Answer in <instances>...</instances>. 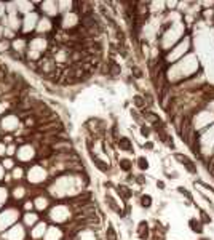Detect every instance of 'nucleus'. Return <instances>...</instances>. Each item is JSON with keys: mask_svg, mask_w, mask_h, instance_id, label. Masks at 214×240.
<instances>
[{"mask_svg": "<svg viewBox=\"0 0 214 240\" xmlns=\"http://www.w3.org/2000/svg\"><path fill=\"white\" fill-rule=\"evenodd\" d=\"M37 23H39V16H37V13H35V11H32V13H29V15H24L21 29H23L24 34H29L34 29H37Z\"/></svg>", "mask_w": 214, "mask_h": 240, "instance_id": "nucleus-1", "label": "nucleus"}, {"mask_svg": "<svg viewBox=\"0 0 214 240\" xmlns=\"http://www.w3.org/2000/svg\"><path fill=\"white\" fill-rule=\"evenodd\" d=\"M29 50H34V51H39L40 54L42 53H45L48 51V48H50V43H48V40L43 39V37H34L31 42H29Z\"/></svg>", "mask_w": 214, "mask_h": 240, "instance_id": "nucleus-2", "label": "nucleus"}, {"mask_svg": "<svg viewBox=\"0 0 214 240\" xmlns=\"http://www.w3.org/2000/svg\"><path fill=\"white\" fill-rule=\"evenodd\" d=\"M18 125H19V117L13 115V114L5 115L2 120H0V128L5 130V131H13V130H16Z\"/></svg>", "mask_w": 214, "mask_h": 240, "instance_id": "nucleus-3", "label": "nucleus"}, {"mask_svg": "<svg viewBox=\"0 0 214 240\" xmlns=\"http://www.w3.org/2000/svg\"><path fill=\"white\" fill-rule=\"evenodd\" d=\"M34 155H35V149H34L31 144H23V146L19 147V151H18V159L23 160V162L31 160Z\"/></svg>", "mask_w": 214, "mask_h": 240, "instance_id": "nucleus-4", "label": "nucleus"}, {"mask_svg": "<svg viewBox=\"0 0 214 240\" xmlns=\"http://www.w3.org/2000/svg\"><path fill=\"white\" fill-rule=\"evenodd\" d=\"M27 47H29V43H27V40L24 37H16L15 40H11V50L15 51V53L24 54Z\"/></svg>", "mask_w": 214, "mask_h": 240, "instance_id": "nucleus-5", "label": "nucleus"}, {"mask_svg": "<svg viewBox=\"0 0 214 240\" xmlns=\"http://www.w3.org/2000/svg\"><path fill=\"white\" fill-rule=\"evenodd\" d=\"M21 26H23V19L19 18L18 13H15V15H6V26L5 27H10L11 31H19L21 29Z\"/></svg>", "mask_w": 214, "mask_h": 240, "instance_id": "nucleus-6", "label": "nucleus"}, {"mask_svg": "<svg viewBox=\"0 0 214 240\" xmlns=\"http://www.w3.org/2000/svg\"><path fill=\"white\" fill-rule=\"evenodd\" d=\"M16 215H18L16 210H8L6 213H2V216H0V229H5V226H8L10 223L15 221Z\"/></svg>", "mask_w": 214, "mask_h": 240, "instance_id": "nucleus-7", "label": "nucleus"}, {"mask_svg": "<svg viewBox=\"0 0 214 240\" xmlns=\"http://www.w3.org/2000/svg\"><path fill=\"white\" fill-rule=\"evenodd\" d=\"M51 29H53V23L48 18H40L39 19V23H37V32L45 34V32H50Z\"/></svg>", "mask_w": 214, "mask_h": 240, "instance_id": "nucleus-8", "label": "nucleus"}, {"mask_svg": "<svg viewBox=\"0 0 214 240\" xmlns=\"http://www.w3.org/2000/svg\"><path fill=\"white\" fill-rule=\"evenodd\" d=\"M10 240H23L24 238V229H23V226H15L11 231H10V235H8Z\"/></svg>", "mask_w": 214, "mask_h": 240, "instance_id": "nucleus-9", "label": "nucleus"}, {"mask_svg": "<svg viewBox=\"0 0 214 240\" xmlns=\"http://www.w3.org/2000/svg\"><path fill=\"white\" fill-rule=\"evenodd\" d=\"M34 5H35V3H31V2H16L18 13H24V15H29V13L34 11Z\"/></svg>", "mask_w": 214, "mask_h": 240, "instance_id": "nucleus-10", "label": "nucleus"}, {"mask_svg": "<svg viewBox=\"0 0 214 240\" xmlns=\"http://www.w3.org/2000/svg\"><path fill=\"white\" fill-rule=\"evenodd\" d=\"M42 11H45L46 15H56L58 13V3H54V2L42 3Z\"/></svg>", "mask_w": 214, "mask_h": 240, "instance_id": "nucleus-11", "label": "nucleus"}, {"mask_svg": "<svg viewBox=\"0 0 214 240\" xmlns=\"http://www.w3.org/2000/svg\"><path fill=\"white\" fill-rule=\"evenodd\" d=\"M176 159H177V160H181L182 163L185 165V168H187V170H189L190 173H197V167L194 165V162H192L190 159H187V157H182L181 154H177V155H176Z\"/></svg>", "mask_w": 214, "mask_h": 240, "instance_id": "nucleus-12", "label": "nucleus"}, {"mask_svg": "<svg viewBox=\"0 0 214 240\" xmlns=\"http://www.w3.org/2000/svg\"><path fill=\"white\" fill-rule=\"evenodd\" d=\"M118 147L122 151H126V152H133V144L130 138H120L118 139Z\"/></svg>", "mask_w": 214, "mask_h": 240, "instance_id": "nucleus-13", "label": "nucleus"}, {"mask_svg": "<svg viewBox=\"0 0 214 240\" xmlns=\"http://www.w3.org/2000/svg\"><path fill=\"white\" fill-rule=\"evenodd\" d=\"M45 229H46V224L45 223H39L37 226H35V229L32 231V237L34 238L42 237V235H43V232H45Z\"/></svg>", "mask_w": 214, "mask_h": 240, "instance_id": "nucleus-14", "label": "nucleus"}, {"mask_svg": "<svg viewBox=\"0 0 214 240\" xmlns=\"http://www.w3.org/2000/svg\"><path fill=\"white\" fill-rule=\"evenodd\" d=\"M35 207H37L39 210H45L48 207V199L43 195H39L37 199H35Z\"/></svg>", "mask_w": 214, "mask_h": 240, "instance_id": "nucleus-15", "label": "nucleus"}, {"mask_svg": "<svg viewBox=\"0 0 214 240\" xmlns=\"http://www.w3.org/2000/svg\"><path fill=\"white\" fill-rule=\"evenodd\" d=\"M117 192L123 197V199H130V197L133 195V190L130 187H126V186H118L117 187Z\"/></svg>", "mask_w": 214, "mask_h": 240, "instance_id": "nucleus-16", "label": "nucleus"}, {"mask_svg": "<svg viewBox=\"0 0 214 240\" xmlns=\"http://www.w3.org/2000/svg\"><path fill=\"white\" fill-rule=\"evenodd\" d=\"M138 234H139V237H141L142 240H146V238H147V234H149V226H147V223L142 221V223L139 224Z\"/></svg>", "mask_w": 214, "mask_h": 240, "instance_id": "nucleus-17", "label": "nucleus"}, {"mask_svg": "<svg viewBox=\"0 0 214 240\" xmlns=\"http://www.w3.org/2000/svg\"><path fill=\"white\" fill-rule=\"evenodd\" d=\"M26 192H27V189L24 186H16L13 189V197H15V199H23L26 195Z\"/></svg>", "mask_w": 214, "mask_h": 240, "instance_id": "nucleus-18", "label": "nucleus"}, {"mask_svg": "<svg viewBox=\"0 0 214 240\" xmlns=\"http://www.w3.org/2000/svg\"><path fill=\"white\" fill-rule=\"evenodd\" d=\"M11 178L13 179H23L24 178V168L23 167H15L13 168V173H11Z\"/></svg>", "mask_w": 214, "mask_h": 240, "instance_id": "nucleus-19", "label": "nucleus"}, {"mask_svg": "<svg viewBox=\"0 0 214 240\" xmlns=\"http://www.w3.org/2000/svg\"><path fill=\"white\" fill-rule=\"evenodd\" d=\"M107 64H109V74H110V75H118V74H120V66H118L113 59H110Z\"/></svg>", "mask_w": 214, "mask_h": 240, "instance_id": "nucleus-20", "label": "nucleus"}, {"mask_svg": "<svg viewBox=\"0 0 214 240\" xmlns=\"http://www.w3.org/2000/svg\"><path fill=\"white\" fill-rule=\"evenodd\" d=\"M37 219H39V216L35 215V213H31V211H29V213H26V215H24V223H26L27 226H32V224H35V223H37Z\"/></svg>", "mask_w": 214, "mask_h": 240, "instance_id": "nucleus-21", "label": "nucleus"}, {"mask_svg": "<svg viewBox=\"0 0 214 240\" xmlns=\"http://www.w3.org/2000/svg\"><path fill=\"white\" fill-rule=\"evenodd\" d=\"M93 159H94V165L99 168V170H102V171H109V165L105 163V162H102V160H99V159H96L94 155H93Z\"/></svg>", "mask_w": 214, "mask_h": 240, "instance_id": "nucleus-22", "label": "nucleus"}, {"mask_svg": "<svg viewBox=\"0 0 214 240\" xmlns=\"http://www.w3.org/2000/svg\"><path fill=\"white\" fill-rule=\"evenodd\" d=\"M10 50H11V42L0 39V51H10Z\"/></svg>", "mask_w": 214, "mask_h": 240, "instance_id": "nucleus-23", "label": "nucleus"}, {"mask_svg": "<svg viewBox=\"0 0 214 240\" xmlns=\"http://www.w3.org/2000/svg\"><path fill=\"white\" fill-rule=\"evenodd\" d=\"M142 115H144V118H146V120H149L150 123H157V122H160V118L157 117V115L153 114V112H144Z\"/></svg>", "mask_w": 214, "mask_h": 240, "instance_id": "nucleus-24", "label": "nucleus"}, {"mask_svg": "<svg viewBox=\"0 0 214 240\" xmlns=\"http://www.w3.org/2000/svg\"><path fill=\"white\" fill-rule=\"evenodd\" d=\"M2 167L5 168V170H13V168H15V162H13L11 157H8V159H5L2 162Z\"/></svg>", "mask_w": 214, "mask_h": 240, "instance_id": "nucleus-25", "label": "nucleus"}, {"mask_svg": "<svg viewBox=\"0 0 214 240\" xmlns=\"http://www.w3.org/2000/svg\"><path fill=\"white\" fill-rule=\"evenodd\" d=\"M141 205L146 207V208H149V207L152 205V197H150V195H142V197H141Z\"/></svg>", "mask_w": 214, "mask_h": 240, "instance_id": "nucleus-26", "label": "nucleus"}, {"mask_svg": "<svg viewBox=\"0 0 214 240\" xmlns=\"http://www.w3.org/2000/svg\"><path fill=\"white\" fill-rule=\"evenodd\" d=\"M133 103L136 104L138 107H144V106H146V99H144L141 95H136V96H134V98H133Z\"/></svg>", "mask_w": 214, "mask_h": 240, "instance_id": "nucleus-27", "label": "nucleus"}, {"mask_svg": "<svg viewBox=\"0 0 214 240\" xmlns=\"http://www.w3.org/2000/svg\"><path fill=\"white\" fill-rule=\"evenodd\" d=\"M131 72H133V77H134V79H142V75H144V74H142V69L138 67V66H133V67H131Z\"/></svg>", "mask_w": 214, "mask_h": 240, "instance_id": "nucleus-28", "label": "nucleus"}, {"mask_svg": "<svg viewBox=\"0 0 214 240\" xmlns=\"http://www.w3.org/2000/svg\"><path fill=\"white\" fill-rule=\"evenodd\" d=\"M120 168H122L123 171H130V170H131V162L126 160V159L120 160Z\"/></svg>", "mask_w": 214, "mask_h": 240, "instance_id": "nucleus-29", "label": "nucleus"}, {"mask_svg": "<svg viewBox=\"0 0 214 240\" xmlns=\"http://www.w3.org/2000/svg\"><path fill=\"white\" fill-rule=\"evenodd\" d=\"M138 167L141 168V170H147V168H149V162H147V159L139 157V159H138Z\"/></svg>", "mask_w": 214, "mask_h": 240, "instance_id": "nucleus-30", "label": "nucleus"}, {"mask_svg": "<svg viewBox=\"0 0 214 240\" xmlns=\"http://www.w3.org/2000/svg\"><path fill=\"white\" fill-rule=\"evenodd\" d=\"M190 226H192V231L198 232V234H200V232L203 231V229H201V224H200V223H197L195 219H190Z\"/></svg>", "mask_w": 214, "mask_h": 240, "instance_id": "nucleus-31", "label": "nucleus"}, {"mask_svg": "<svg viewBox=\"0 0 214 240\" xmlns=\"http://www.w3.org/2000/svg\"><path fill=\"white\" fill-rule=\"evenodd\" d=\"M16 154V144H8L6 146V155H8V157H11V155H15Z\"/></svg>", "mask_w": 214, "mask_h": 240, "instance_id": "nucleus-32", "label": "nucleus"}, {"mask_svg": "<svg viewBox=\"0 0 214 240\" xmlns=\"http://www.w3.org/2000/svg\"><path fill=\"white\" fill-rule=\"evenodd\" d=\"M107 240H117V234L112 227H107Z\"/></svg>", "mask_w": 214, "mask_h": 240, "instance_id": "nucleus-33", "label": "nucleus"}, {"mask_svg": "<svg viewBox=\"0 0 214 240\" xmlns=\"http://www.w3.org/2000/svg\"><path fill=\"white\" fill-rule=\"evenodd\" d=\"M6 200V190L3 187H0V207L3 205V202Z\"/></svg>", "mask_w": 214, "mask_h": 240, "instance_id": "nucleus-34", "label": "nucleus"}, {"mask_svg": "<svg viewBox=\"0 0 214 240\" xmlns=\"http://www.w3.org/2000/svg\"><path fill=\"white\" fill-rule=\"evenodd\" d=\"M6 16V10H5V3L0 2V21H2L3 18Z\"/></svg>", "mask_w": 214, "mask_h": 240, "instance_id": "nucleus-35", "label": "nucleus"}, {"mask_svg": "<svg viewBox=\"0 0 214 240\" xmlns=\"http://www.w3.org/2000/svg\"><path fill=\"white\" fill-rule=\"evenodd\" d=\"M5 154H6V144L0 143V155H5Z\"/></svg>", "mask_w": 214, "mask_h": 240, "instance_id": "nucleus-36", "label": "nucleus"}, {"mask_svg": "<svg viewBox=\"0 0 214 240\" xmlns=\"http://www.w3.org/2000/svg\"><path fill=\"white\" fill-rule=\"evenodd\" d=\"M141 133H142L144 136H149V133H150V128H147V126H142V128H141Z\"/></svg>", "mask_w": 214, "mask_h": 240, "instance_id": "nucleus-37", "label": "nucleus"}, {"mask_svg": "<svg viewBox=\"0 0 214 240\" xmlns=\"http://www.w3.org/2000/svg\"><path fill=\"white\" fill-rule=\"evenodd\" d=\"M6 106H8V104H6L5 101H0V114H3V112H5Z\"/></svg>", "mask_w": 214, "mask_h": 240, "instance_id": "nucleus-38", "label": "nucleus"}, {"mask_svg": "<svg viewBox=\"0 0 214 240\" xmlns=\"http://www.w3.org/2000/svg\"><path fill=\"white\" fill-rule=\"evenodd\" d=\"M32 207H34V203H32L31 200H27V202L24 203V208H26V210H32Z\"/></svg>", "mask_w": 214, "mask_h": 240, "instance_id": "nucleus-39", "label": "nucleus"}, {"mask_svg": "<svg viewBox=\"0 0 214 240\" xmlns=\"http://www.w3.org/2000/svg\"><path fill=\"white\" fill-rule=\"evenodd\" d=\"M136 181L139 182V184H144V182H146V179H144V178H141V176H136Z\"/></svg>", "mask_w": 214, "mask_h": 240, "instance_id": "nucleus-40", "label": "nucleus"}, {"mask_svg": "<svg viewBox=\"0 0 214 240\" xmlns=\"http://www.w3.org/2000/svg\"><path fill=\"white\" fill-rule=\"evenodd\" d=\"M201 218H203V221H206V223H208V221H209V218H208V216H206V213H205V211H201Z\"/></svg>", "mask_w": 214, "mask_h": 240, "instance_id": "nucleus-41", "label": "nucleus"}, {"mask_svg": "<svg viewBox=\"0 0 214 240\" xmlns=\"http://www.w3.org/2000/svg\"><path fill=\"white\" fill-rule=\"evenodd\" d=\"M3 176H5V174H3V167H2V165H0V179H2V178H3Z\"/></svg>", "mask_w": 214, "mask_h": 240, "instance_id": "nucleus-42", "label": "nucleus"}, {"mask_svg": "<svg viewBox=\"0 0 214 240\" xmlns=\"http://www.w3.org/2000/svg\"><path fill=\"white\" fill-rule=\"evenodd\" d=\"M146 147H147V149H152L153 144H152V143H147V144H146Z\"/></svg>", "mask_w": 214, "mask_h": 240, "instance_id": "nucleus-43", "label": "nucleus"}]
</instances>
